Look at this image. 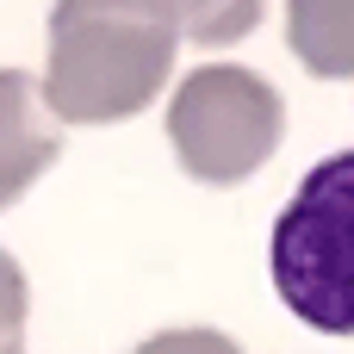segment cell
<instances>
[{"mask_svg":"<svg viewBox=\"0 0 354 354\" xmlns=\"http://www.w3.org/2000/svg\"><path fill=\"white\" fill-rule=\"evenodd\" d=\"M25 268L0 249V354H25Z\"/></svg>","mask_w":354,"mask_h":354,"instance_id":"52a82bcc","label":"cell"},{"mask_svg":"<svg viewBox=\"0 0 354 354\" xmlns=\"http://www.w3.org/2000/svg\"><path fill=\"white\" fill-rule=\"evenodd\" d=\"M286 131V106L274 93V81H261L255 68L236 62H205L180 81V93L168 100V143L180 156V168L205 187H236L249 180Z\"/></svg>","mask_w":354,"mask_h":354,"instance_id":"3957f363","label":"cell"},{"mask_svg":"<svg viewBox=\"0 0 354 354\" xmlns=\"http://www.w3.org/2000/svg\"><path fill=\"white\" fill-rule=\"evenodd\" d=\"M274 292L324 336H354V149L317 162L274 224Z\"/></svg>","mask_w":354,"mask_h":354,"instance_id":"7a4b0ae2","label":"cell"},{"mask_svg":"<svg viewBox=\"0 0 354 354\" xmlns=\"http://www.w3.org/2000/svg\"><path fill=\"white\" fill-rule=\"evenodd\" d=\"M149 6L193 44H236L261 25L268 0H149Z\"/></svg>","mask_w":354,"mask_h":354,"instance_id":"8992f818","label":"cell"},{"mask_svg":"<svg viewBox=\"0 0 354 354\" xmlns=\"http://www.w3.org/2000/svg\"><path fill=\"white\" fill-rule=\"evenodd\" d=\"M180 31L149 0H56L44 106L56 124L137 118L174 75Z\"/></svg>","mask_w":354,"mask_h":354,"instance_id":"6da1fadb","label":"cell"},{"mask_svg":"<svg viewBox=\"0 0 354 354\" xmlns=\"http://www.w3.org/2000/svg\"><path fill=\"white\" fill-rule=\"evenodd\" d=\"M137 354H243L230 336H218V330H162V336H149Z\"/></svg>","mask_w":354,"mask_h":354,"instance_id":"ba28073f","label":"cell"},{"mask_svg":"<svg viewBox=\"0 0 354 354\" xmlns=\"http://www.w3.org/2000/svg\"><path fill=\"white\" fill-rule=\"evenodd\" d=\"M286 44L317 81L354 75V0H286Z\"/></svg>","mask_w":354,"mask_h":354,"instance_id":"5b68a950","label":"cell"},{"mask_svg":"<svg viewBox=\"0 0 354 354\" xmlns=\"http://www.w3.org/2000/svg\"><path fill=\"white\" fill-rule=\"evenodd\" d=\"M62 156V131L44 106V87L25 68H0V212Z\"/></svg>","mask_w":354,"mask_h":354,"instance_id":"277c9868","label":"cell"}]
</instances>
